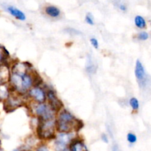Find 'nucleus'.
I'll return each instance as SVG.
<instances>
[{"mask_svg": "<svg viewBox=\"0 0 151 151\" xmlns=\"http://www.w3.org/2000/svg\"><path fill=\"white\" fill-rule=\"evenodd\" d=\"M127 140L130 144H134V143L137 142V137L136 134H133V133H128L127 134Z\"/></svg>", "mask_w": 151, "mask_h": 151, "instance_id": "18", "label": "nucleus"}, {"mask_svg": "<svg viewBox=\"0 0 151 151\" xmlns=\"http://www.w3.org/2000/svg\"><path fill=\"white\" fill-rule=\"evenodd\" d=\"M86 72L89 74H93L96 72L97 70V67H96L95 65L92 63V62L90 61L89 63H88V64L86 65Z\"/></svg>", "mask_w": 151, "mask_h": 151, "instance_id": "17", "label": "nucleus"}, {"mask_svg": "<svg viewBox=\"0 0 151 151\" xmlns=\"http://www.w3.org/2000/svg\"><path fill=\"white\" fill-rule=\"evenodd\" d=\"M90 42H91V44L92 45L93 47H94L95 49H98L99 47V42L98 40L95 38H91L90 39Z\"/></svg>", "mask_w": 151, "mask_h": 151, "instance_id": "21", "label": "nucleus"}, {"mask_svg": "<svg viewBox=\"0 0 151 151\" xmlns=\"http://www.w3.org/2000/svg\"><path fill=\"white\" fill-rule=\"evenodd\" d=\"M55 147L56 151H69V146L75 139L73 133H59L56 136Z\"/></svg>", "mask_w": 151, "mask_h": 151, "instance_id": "3", "label": "nucleus"}, {"mask_svg": "<svg viewBox=\"0 0 151 151\" xmlns=\"http://www.w3.org/2000/svg\"><path fill=\"white\" fill-rule=\"evenodd\" d=\"M69 151H88L83 142L76 139H75L69 145Z\"/></svg>", "mask_w": 151, "mask_h": 151, "instance_id": "9", "label": "nucleus"}, {"mask_svg": "<svg viewBox=\"0 0 151 151\" xmlns=\"http://www.w3.org/2000/svg\"><path fill=\"white\" fill-rule=\"evenodd\" d=\"M101 139L103 140L104 142L109 143V138H108V136L106 134H103L101 136Z\"/></svg>", "mask_w": 151, "mask_h": 151, "instance_id": "23", "label": "nucleus"}, {"mask_svg": "<svg viewBox=\"0 0 151 151\" xmlns=\"http://www.w3.org/2000/svg\"><path fill=\"white\" fill-rule=\"evenodd\" d=\"M134 24H135L136 27L139 29H144V28L146 27V25H147L145 18L143 16H139V15L135 16V18H134Z\"/></svg>", "mask_w": 151, "mask_h": 151, "instance_id": "13", "label": "nucleus"}, {"mask_svg": "<svg viewBox=\"0 0 151 151\" xmlns=\"http://www.w3.org/2000/svg\"><path fill=\"white\" fill-rule=\"evenodd\" d=\"M7 56H9V52L4 47H0V63L6 60Z\"/></svg>", "mask_w": 151, "mask_h": 151, "instance_id": "16", "label": "nucleus"}, {"mask_svg": "<svg viewBox=\"0 0 151 151\" xmlns=\"http://www.w3.org/2000/svg\"><path fill=\"white\" fill-rule=\"evenodd\" d=\"M36 151H50V150H49L48 147H47V146L44 145H40L39 147H37Z\"/></svg>", "mask_w": 151, "mask_h": 151, "instance_id": "22", "label": "nucleus"}, {"mask_svg": "<svg viewBox=\"0 0 151 151\" xmlns=\"http://www.w3.org/2000/svg\"><path fill=\"white\" fill-rule=\"evenodd\" d=\"M10 79L9 69L6 65L0 66V84H4Z\"/></svg>", "mask_w": 151, "mask_h": 151, "instance_id": "12", "label": "nucleus"}, {"mask_svg": "<svg viewBox=\"0 0 151 151\" xmlns=\"http://www.w3.org/2000/svg\"><path fill=\"white\" fill-rule=\"evenodd\" d=\"M28 94L38 103H44L47 100V93L39 86H34L28 91Z\"/></svg>", "mask_w": 151, "mask_h": 151, "instance_id": "8", "label": "nucleus"}, {"mask_svg": "<svg viewBox=\"0 0 151 151\" xmlns=\"http://www.w3.org/2000/svg\"><path fill=\"white\" fill-rule=\"evenodd\" d=\"M35 114L39 118V120L48 121L54 119L55 111L52 109L50 105L38 103L35 109Z\"/></svg>", "mask_w": 151, "mask_h": 151, "instance_id": "4", "label": "nucleus"}, {"mask_svg": "<svg viewBox=\"0 0 151 151\" xmlns=\"http://www.w3.org/2000/svg\"><path fill=\"white\" fill-rule=\"evenodd\" d=\"M47 99L48 100L49 105L54 111H60L63 108V103L58 98L55 92L52 89H50L47 92Z\"/></svg>", "mask_w": 151, "mask_h": 151, "instance_id": "7", "label": "nucleus"}, {"mask_svg": "<svg viewBox=\"0 0 151 151\" xmlns=\"http://www.w3.org/2000/svg\"><path fill=\"white\" fill-rule=\"evenodd\" d=\"M7 10L9 12V13L11 14L13 16H14L16 19H19L20 21L26 20V15L24 14V13L22 12L21 10H19V9L16 8V7L8 6L7 7Z\"/></svg>", "mask_w": 151, "mask_h": 151, "instance_id": "10", "label": "nucleus"}, {"mask_svg": "<svg viewBox=\"0 0 151 151\" xmlns=\"http://www.w3.org/2000/svg\"><path fill=\"white\" fill-rule=\"evenodd\" d=\"M135 76L138 81L139 86L140 88H145L147 86V76L146 74L145 69L143 66L142 63L140 60H137L135 66Z\"/></svg>", "mask_w": 151, "mask_h": 151, "instance_id": "5", "label": "nucleus"}, {"mask_svg": "<svg viewBox=\"0 0 151 151\" xmlns=\"http://www.w3.org/2000/svg\"><path fill=\"white\" fill-rule=\"evenodd\" d=\"M130 106L134 111H137L139 109V102L136 97H131L129 100Z\"/></svg>", "mask_w": 151, "mask_h": 151, "instance_id": "15", "label": "nucleus"}, {"mask_svg": "<svg viewBox=\"0 0 151 151\" xmlns=\"http://www.w3.org/2000/svg\"><path fill=\"white\" fill-rule=\"evenodd\" d=\"M23 104V100L19 95L10 94L8 96L4 103V109L7 112L14 111L18 107H20Z\"/></svg>", "mask_w": 151, "mask_h": 151, "instance_id": "6", "label": "nucleus"}, {"mask_svg": "<svg viewBox=\"0 0 151 151\" xmlns=\"http://www.w3.org/2000/svg\"></svg>", "mask_w": 151, "mask_h": 151, "instance_id": "25", "label": "nucleus"}, {"mask_svg": "<svg viewBox=\"0 0 151 151\" xmlns=\"http://www.w3.org/2000/svg\"><path fill=\"white\" fill-rule=\"evenodd\" d=\"M137 38L140 41H146L149 38V34L145 31H142L137 35Z\"/></svg>", "mask_w": 151, "mask_h": 151, "instance_id": "19", "label": "nucleus"}, {"mask_svg": "<svg viewBox=\"0 0 151 151\" xmlns=\"http://www.w3.org/2000/svg\"><path fill=\"white\" fill-rule=\"evenodd\" d=\"M118 7H119V10H122V11L125 12V11H126V10H127V6L125 5V4H119V5L118 6Z\"/></svg>", "mask_w": 151, "mask_h": 151, "instance_id": "24", "label": "nucleus"}, {"mask_svg": "<svg viewBox=\"0 0 151 151\" xmlns=\"http://www.w3.org/2000/svg\"><path fill=\"white\" fill-rule=\"evenodd\" d=\"M85 21H86V22L88 24H90V25H94V19H93L92 16H91V14H87L86 16Z\"/></svg>", "mask_w": 151, "mask_h": 151, "instance_id": "20", "label": "nucleus"}, {"mask_svg": "<svg viewBox=\"0 0 151 151\" xmlns=\"http://www.w3.org/2000/svg\"><path fill=\"white\" fill-rule=\"evenodd\" d=\"M56 128L55 121L39 120L38 127H37V134L41 139H51L55 138V131Z\"/></svg>", "mask_w": 151, "mask_h": 151, "instance_id": "2", "label": "nucleus"}, {"mask_svg": "<svg viewBox=\"0 0 151 151\" xmlns=\"http://www.w3.org/2000/svg\"><path fill=\"white\" fill-rule=\"evenodd\" d=\"M44 12L51 18H59L61 15V11L58 7L54 5H48L44 9Z\"/></svg>", "mask_w": 151, "mask_h": 151, "instance_id": "11", "label": "nucleus"}, {"mask_svg": "<svg viewBox=\"0 0 151 151\" xmlns=\"http://www.w3.org/2000/svg\"><path fill=\"white\" fill-rule=\"evenodd\" d=\"M55 122L56 129L59 133H71L83 127V122L65 109L59 111Z\"/></svg>", "mask_w": 151, "mask_h": 151, "instance_id": "1", "label": "nucleus"}, {"mask_svg": "<svg viewBox=\"0 0 151 151\" xmlns=\"http://www.w3.org/2000/svg\"><path fill=\"white\" fill-rule=\"evenodd\" d=\"M8 89L7 87L4 86V84L0 85V101L1 100H5L8 97Z\"/></svg>", "mask_w": 151, "mask_h": 151, "instance_id": "14", "label": "nucleus"}]
</instances>
